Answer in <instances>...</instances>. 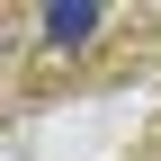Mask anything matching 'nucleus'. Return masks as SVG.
Wrapping results in <instances>:
<instances>
[{
    "instance_id": "nucleus-1",
    "label": "nucleus",
    "mask_w": 161,
    "mask_h": 161,
    "mask_svg": "<svg viewBox=\"0 0 161 161\" xmlns=\"http://www.w3.org/2000/svg\"><path fill=\"white\" fill-rule=\"evenodd\" d=\"M36 27H45V45H90L108 18H98L90 0H54V9H36Z\"/></svg>"
}]
</instances>
